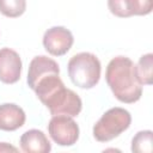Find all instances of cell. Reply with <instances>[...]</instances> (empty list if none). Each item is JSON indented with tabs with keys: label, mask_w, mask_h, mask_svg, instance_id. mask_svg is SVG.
<instances>
[{
	"label": "cell",
	"mask_w": 153,
	"mask_h": 153,
	"mask_svg": "<svg viewBox=\"0 0 153 153\" xmlns=\"http://www.w3.org/2000/svg\"><path fill=\"white\" fill-rule=\"evenodd\" d=\"M72 32L63 26H53L44 32L43 45L45 50L54 56L65 55L73 45Z\"/></svg>",
	"instance_id": "7"
},
{
	"label": "cell",
	"mask_w": 153,
	"mask_h": 153,
	"mask_svg": "<svg viewBox=\"0 0 153 153\" xmlns=\"http://www.w3.org/2000/svg\"><path fill=\"white\" fill-rule=\"evenodd\" d=\"M20 147L26 153H48L51 149L50 141L42 130L30 129L20 137Z\"/></svg>",
	"instance_id": "11"
},
{
	"label": "cell",
	"mask_w": 153,
	"mask_h": 153,
	"mask_svg": "<svg viewBox=\"0 0 153 153\" xmlns=\"http://www.w3.org/2000/svg\"><path fill=\"white\" fill-rule=\"evenodd\" d=\"M105 80L114 96L122 103H135L142 96V85L137 80L135 65L127 56H116L109 62Z\"/></svg>",
	"instance_id": "1"
},
{
	"label": "cell",
	"mask_w": 153,
	"mask_h": 153,
	"mask_svg": "<svg viewBox=\"0 0 153 153\" xmlns=\"http://www.w3.org/2000/svg\"><path fill=\"white\" fill-rule=\"evenodd\" d=\"M152 62L153 55L151 53L142 55L135 66V72L137 80L141 85H151L152 84Z\"/></svg>",
	"instance_id": "12"
},
{
	"label": "cell",
	"mask_w": 153,
	"mask_h": 153,
	"mask_svg": "<svg viewBox=\"0 0 153 153\" xmlns=\"http://www.w3.org/2000/svg\"><path fill=\"white\" fill-rule=\"evenodd\" d=\"M59 74L60 68L56 61L44 55L36 56L29 65L27 85L42 102L51 92L63 85Z\"/></svg>",
	"instance_id": "2"
},
{
	"label": "cell",
	"mask_w": 153,
	"mask_h": 153,
	"mask_svg": "<svg viewBox=\"0 0 153 153\" xmlns=\"http://www.w3.org/2000/svg\"><path fill=\"white\" fill-rule=\"evenodd\" d=\"M68 75L80 88H92L100 79V61L92 53H79L68 61Z\"/></svg>",
	"instance_id": "3"
},
{
	"label": "cell",
	"mask_w": 153,
	"mask_h": 153,
	"mask_svg": "<svg viewBox=\"0 0 153 153\" xmlns=\"http://www.w3.org/2000/svg\"><path fill=\"white\" fill-rule=\"evenodd\" d=\"M131 116L123 108H111L103 114L93 126V136L99 142H108L117 137L130 126Z\"/></svg>",
	"instance_id": "4"
},
{
	"label": "cell",
	"mask_w": 153,
	"mask_h": 153,
	"mask_svg": "<svg viewBox=\"0 0 153 153\" xmlns=\"http://www.w3.org/2000/svg\"><path fill=\"white\" fill-rule=\"evenodd\" d=\"M110 12L120 18L147 16L152 12L153 0H108Z\"/></svg>",
	"instance_id": "8"
},
{
	"label": "cell",
	"mask_w": 153,
	"mask_h": 153,
	"mask_svg": "<svg viewBox=\"0 0 153 153\" xmlns=\"http://www.w3.org/2000/svg\"><path fill=\"white\" fill-rule=\"evenodd\" d=\"M22 73V60L17 51L10 48L0 49V81L14 84Z\"/></svg>",
	"instance_id": "9"
},
{
	"label": "cell",
	"mask_w": 153,
	"mask_h": 153,
	"mask_svg": "<svg viewBox=\"0 0 153 153\" xmlns=\"http://www.w3.org/2000/svg\"><path fill=\"white\" fill-rule=\"evenodd\" d=\"M42 103L49 109L53 116L55 115H67L78 116L82 108V102L80 97L72 90L66 88L65 84L50 93Z\"/></svg>",
	"instance_id": "5"
},
{
	"label": "cell",
	"mask_w": 153,
	"mask_h": 153,
	"mask_svg": "<svg viewBox=\"0 0 153 153\" xmlns=\"http://www.w3.org/2000/svg\"><path fill=\"white\" fill-rule=\"evenodd\" d=\"M48 131L50 137L60 146H72L79 139V127L72 116L55 115L49 121Z\"/></svg>",
	"instance_id": "6"
},
{
	"label": "cell",
	"mask_w": 153,
	"mask_h": 153,
	"mask_svg": "<svg viewBox=\"0 0 153 153\" xmlns=\"http://www.w3.org/2000/svg\"><path fill=\"white\" fill-rule=\"evenodd\" d=\"M26 10V0H0V12L8 18H17Z\"/></svg>",
	"instance_id": "14"
},
{
	"label": "cell",
	"mask_w": 153,
	"mask_h": 153,
	"mask_svg": "<svg viewBox=\"0 0 153 153\" xmlns=\"http://www.w3.org/2000/svg\"><path fill=\"white\" fill-rule=\"evenodd\" d=\"M18 149L6 142H0V152H17Z\"/></svg>",
	"instance_id": "15"
},
{
	"label": "cell",
	"mask_w": 153,
	"mask_h": 153,
	"mask_svg": "<svg viewBox=\"0 0 153 153\" xmlns=\"http://www.w3.org/2000/svg\"><path fill=\"white\" fill-rule=\"evenodd\" d=\"M26 116L24 110L13 104L5 103L0 105V129L5 131H13L23 127Z\"/></svg>",
	"instance_id": "10"
},
{
	"label": "cell",
	"mask_w": 153,
	"mask_h": 153,
	"mask_svg": "<svg viewBox=\"0 0 153 153\" xmlns=\"http://www.w3.org/2000/svg\"><path fill=\"white\" fill-rule=\"evenodd\" d=\"M153 133L151 130H141L131 140V151L135 153H151Z\"/></svg>",
	"instance_id": "13"
}]
</instances>
